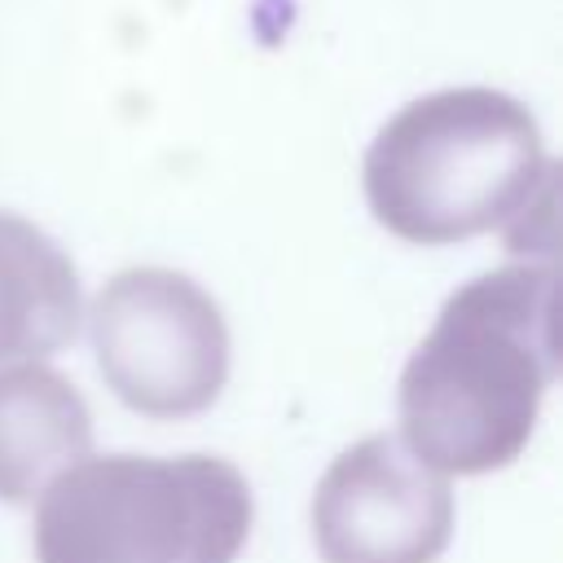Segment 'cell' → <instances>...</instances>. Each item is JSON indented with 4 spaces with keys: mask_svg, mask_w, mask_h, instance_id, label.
Masks as SVG:
<instances>
[{
    "mask_svg": "<svg viewBox=\"0 0 563 563\" xmlns=\"http://www.w3.org/2000/svg\"><path fill=\"white\" fill-rule=\"evenodd\" d=\"M453 537L449 479L400 435L374 431L343 449L312 493L321 563H435Z\"/></svg>",
    "mask_w": 563,
    "mask_h": 563,
    "instance_id": "5b68a950",
    "label": "cell"
},
{
    "mask_svg": "<svg viewBox=\"0 0 563 563\" xmlns=\"http://www.w3.org/2000/svg\"><path fill=\"white\" fill-rule=\"evenodd\" d=\"M550 176L532 110L484 84L400 106L361 167L374 220L413 246H453L493 229L515 246L528 211L550 202Z\"/></svg>",
    "mask_w": 563,
    "mask_h": 563,
    "instance_id": "7a4b0ae2",
    "label": "cell"
},
{
    "mask_svg": "<svg viewBox=\"0 0 563 563\" xmlns=\"http://www.w3.org/2000/svg\"><path fill=\"white\" fill-rule=\"evenodd\" d=\"M84 290L70 255L31 220L0 211V361H40L79 334Z\"/></svg>",
    "mask_w": 563,
    "mask_h": 563,
    "instance_id": "52a82bcc",
    "label": "cell"
},
{
    "mask_svg": "<svg viewBox=\"0 0 563 563\" xmlns=\"http://www.w3.org/2000/svg\"><path fill=\"white\" fill-rule=\"evenodd\" d=\"M559 374V286L550 264H506L462 282L400 374L405 449L435 475L510 466Z\"/></svg>",
    "mask_w": 563,
    "mask_h": 563,
    "instance_id": "6da1fadb",
    "label": "cell"
},
{
    "mask_svg": "<svg viewBox=\"0 0 563 563\" xmlns=\"http://www.w3.org/2000/svg\"><path fill=\"white\" fill-rule=\"evenodd\" d=\"M92 449V413L79 387L40 365L0 369V501H35Z\"/></svg>",
    "mask_w": 563,
    "mask_h": 563,
    "instance_id": "8992f818",
    "label": "cell"
},
{
    "mask_svg": "<svg viewBox=\"0 0 563 563\" xmlns=\"http://www.w3.org/2000/svg\"><path fill=\"white\" fill-rule=\"evenodd\" d=\"M246 475L211 453L79 457L35 501L40 563H233L251 537Z\"/></svg>",
    "mask_w": 563,
    "mask_h": 563,
    "instance_id": "3957f363",
    "label": "cell"
},
{
    "mask_svg": "<svg viewBox=\"0 0 563 563\" xmlns=\"http://www.w3.org/2000/svg\"><path fill=\"white\" fill-rule=\"evenodd\" d=\"M88 334L106 387L141 418H194L224 391L229 325L220 303L189 273H114L92 299Z\"/></svg>",
    "mask_w": 563,
    "mask_h": 563,
    "instance_id": "277c9868",
    "label": "cell"
}]
</instances>
